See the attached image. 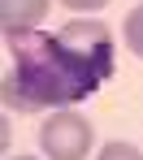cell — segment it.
Wrapping results in <instances>:
<instances>
[{
	"mask_svg": "<svg viewBox=\"0 0 143 160\" xmlns=\"http://www.w3.org/2000/svg\"><path fill=\"white\" fill-rule=\"evenodd\" d=\"M4 108L9 112H57L91 100L117 69V43L104 22H65L61 30H13Z\"/></svg>",
	"mask_w": 143,
	"mask_h": 160,
	"instance_id": "cell-1",
	"label": "cell"
},
{
	"mask_svg": "<svg viewBox=\"0 0 143 160\" xmlns=\"http://www.w3.org/2000/svg\"><path fill=\"white\" fill-rule=\"evenodd\" d=\"M91 143H95V126L74 108L48 112L39 126V152L48 160H87Z\"/></svg>",
	"mask_w": 143,
	"mask_h": 160,
	"instance_id": "cell-2",
	"label": "cell"
},
{
	"mask_svg": "<svg viewBox=\"0 0 143 160\" xmlns=\"http://www.w3.org/2000/svg\"><path fill=\"white\" fill-rule=\"evenodd\" d=\"M48 4L52 0H0V26H4V35L39 26L48 18Z\"/></svg>",
	"mask_w": 143,
	"mask_h": 160,
	"instance_id": "cell-3",
	"label": "cell"
},
{
	"mask_svg": "<svg viewBox=\"0 0 143 160\" xmlns=\"http://www.w3.org/2000/svg\"><path fill=\"white\" fill-rule=\"evenodd\" d=\"M121 39H126V48L135 56H143V0L126 13V22H121Z\"/></svg>",
	"mask_w": 143,
	"mask_h": 160,
	"instance_id": "cell-4",
	"label": "cell"
},
{
	"mask_svg": "<svg viewBox=\"0 0 143 160\" xmlns=\"http://www.w3.org/2000/svg\"><path fill=\"white\" fill-rule=\"evenodd\" d=\"M95 160H143V152L135 147V143L113 138V143H104V147H100V156H95Z\"/></svg>",
	"mask_w": 143,
	"mask_h": 160,
	"instance_id": "cell-5",
	"label": "cell"
},
{
	"mask_svg": "<svg viewBox=\"0 0 143 160\" xmlns=\"http://www.w3.org/2000/svg\"><path fill=\"white\" fill-rule=\"evenodd\" d=\"M61 4H65L69 13H100L109 0H61Z\"/></svg>",
	"mask_w": 143,
	"mask_h": 160,
	"instance_id": "cell-6",
	"label": "cell"
},
{
	"mask_svg": "<svg viewBox=\"0 0 143 160\" xmlns=\"http://www.w3.org/2000/svg\"><path fill=\"white\" fill-rule=\"evenodd\" d=\"M9 160H35V156H9Z\"/></svg>",
	"mask_w": 143,
	"mask_h": 160,
	"instance_id": "cell-7",
	"label": "cell"
}]
</instances>
